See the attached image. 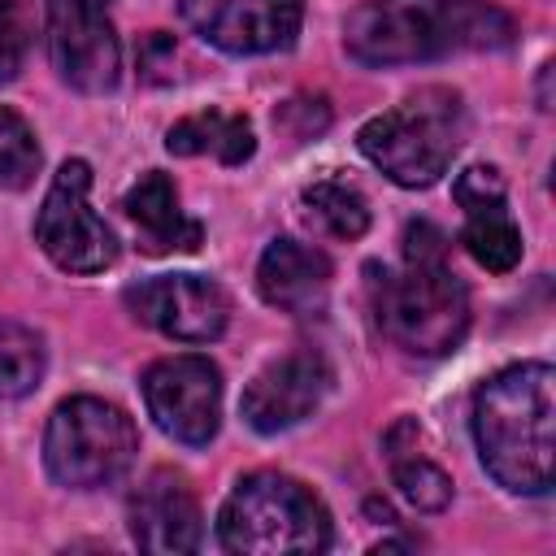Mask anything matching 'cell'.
I'll return each mask as SVG.
<instances>
[{
	"label": "cell",
	"instance_id": "obj_1",
	"mask_svg": "<svg viewBox=\"0 0 556 556\" xmlns=\"http://www.w3.org/2000/svg\"><path fill=\"white\" fill-rule=\"evenodd\" d=\"M517 22L491 0H361L343 17V48L356 65H426L460 52H500Z\"/></svg>",
	"mask_w": 556,
	"mask_h": 556
},
{
	"label": "cell",
	"instance_id": "obj_2",
	"mask_svg": "<svg viewBox=\"0 0 556 556\" xmlns=\"http://www.w3.org/2000/svg\"><path fill=\"white\" fill-rule=\"evenodd\" d=\"M369 304L378 330L408 356H447L469 330V287L447 261V235L434 222L404 226L400 269L369 265Z\"/></svg>",
	"mask_w": 556,
	"mask_h": 556
},
{
	"label": "cell",
	"instance_id": "obj_3",
	"mask_svg": "<svg viewBox=\"0 0 556 556\" xmlns=\"http://www.w3.org/2000/svg\"><path fill=\"white\" fill-rule=\"evenodd\" d=\"M469 430L482 469L513 495H543L556 478V374L521 361L473 391Z\"/></svg>",
	"mask_w": 556,
	"mask_h": 556
},
{
	"label": "cell",
	"instance_id": "obj_4",
	"mask_svg": "<svg viewBox=\"0 0 556 556\" xmlns=\"http://www.w3.org/2000/svg\"><path fill=\"white\" fill-rule=\"evenodd\" d=\"M469 135V109L456 87H417L395 109L369 117L356 130L361 156L382 169L395 187H434L456 161Z\"/></svg>",
	"mask_w": 556,
	"mask_h": 556
},
{
	"label": "cell",
	"instance_id": "obj_5",
	"mask_svg": "<svg viewBox=\"0 0 556 556\" xmlns=\"http://www.w3.org/2000/svg\"><path fill=\"white\" fill-rule=\"evenodd\" d=\"M217 543L235 556H295V552H326L334 543V526L326 504L291 473L256 469L243 473L222 513H217Z\"/></svg>",
	"mask_w": 556,
	"mask_h": 556
},
{
	"label": "cell",
	"instance_id": "obj_6",
	"mask_svg": "<svg viewBox=\"0 0 556 556\" xmlns=\"http://www.w3.org/2000/svg\"><path fill=\"white\" fill-rule=\"evenodd\" d=\"M139 456V430L113 400L70 395L52 408L43 430V465L52 482L70 491H96L117 482Z\"/></svg>",
	"mask_w": 556,
	"mask_h": 556
},
{
	"label": "cell",
	"instance_id": "obj_7",
	"mask_svg": "<svg viewBox=\"0 0 556 556\" xmlns=\"http://www.w3.org/2000/svg\"><path fill=\"white\" fill-rule=\"evenodd\" d=\"M91 165L83 156L61 161L43 204L35 213V243L65 274H104L117 261V235L91 208Z\"/></svg>",
	"mask_w": 556,
	"mask_h": 556
},
{
	"label": "cell",
	"instance_id": "obj_8",
	"mask_svg": "<svg viewBox=\"0 0 556 556\" xmlns=\"http://www.w3.org/2000/svg\"><path fill=\"white\" fill-rule=\"evenodd\" d=\"M148 417L161 434H169L182 447L213 443L222 426V369L200 352L161 356L139 378Z\"/></svg>",
	"mask_w": 556,
	"mask_h": 556
},
{
	"label": "cell",
	"instance_id": "obj_9",
	"mask_svg": "<svg viewBox=\"0 0 556 556\" xmlns=\"http://www.w3.org/2000/svg\"><path fill=\"white\" fill-rule=\"evenodd\" d=\"M109 4L113 0H43L52 70L83 96H104L122 78V43Z\"/></svg>",
	"mask_w": 556,
	"mask_h": 556
},
{
	"label": "cell",
	"instance_id": "obj_10",
	"mask_svg": "<svg viewBox=\"0 0 556 556\" xmlns=\"http://www.w3.org/2000/svg\"><path fill=\"white\" fill-rule=\"evenodd\" d=\"M122 304L139 326H152L174 343H213L230 321V295L204 274L139 278L122 291Z\"/></svg>",
	"mask_w": 556,
	"mask_h": 556
},
{
	"label": "cell",
	"instance_id": "obj_11",
	"mask_svg": "<svg viewBox=\"0 0 556 556\" xmlns=\"http://www.w3.org/2000/svg\"><path fill=\"white\" fill-rule=\"evenodd\" d=\"M178 17L226 56H269L300 39L304 0H178Z\"/></svg>",
	"mask_w": 556,
	"mask_h": 556
},
{
	"label": "cell",
	"instance_id": "obj_12",
	"mask_svg": "<svg viewBox=\"0 0 556 556\" xmlns=\"http://www.w3.org/2000/svg\"><path fill=\"white\" fill-rule=\"evenodd\" d=\"M330 365L321 352L313 348H295L278 361H269L248 387H243V400H239V413L243 421L256 430V434H282L291 426H300L304 417H313L330 391Z\"/></svg>",
	"mask_w": 556,
	"mask_h": 556
},
{
	"label": "cell",
	"instance_id": "obj_13",
	"mask_svg": "<svg viewBox=\"0 0 556 556\" xmlns=\"http://www.w3.org/2000/svg\"><path fill=\"white\" fill-rule=\"evenodd\" d=\"M465 226H460V243L465 252L491 269V274H508L521 265V230L508 213V195H504V178L495 165H469L456 187H452Z\"/></svg>",
	"mask_w": 556,
	"mask_h": 556
},
{
	"label": "cell",
	"instance_id": "obj_14",
	"mask_svg": "<svg viewBox=\"0 0 556 556\" xmlns=\"http://www.w3.org/2000/svg\"><path fill=\"white\" fill-rule=\"evenodd\" d=\"M130 539L143 552H200L204 543V513L191 491V482L178 469H152L130 504Z\"/></svg>",
	"mask_w": 556,
	"mask_h": 556
},
{
	"label": "cell",
	"instance_id": "obj_15",
	"mask_svg": "<svg viewBox=\"0 0 556 556\" xmlns=\"http://www.w3.org/2000/svg\"><path fill=\"white\" fill-rule=\"evenodd\" d=\"M330 278H334L330 256L321 248H313V243L291 239V235L269 239V248L256 261V291H261V300L269 308H278V313H287V317H300V321L326 313Z\"/></svg>",
	"mask_w": 556,
	"mask_h": 556
},
{
	"label": "cell",
	"instance_id": "obj_16",
	"mask_svg": "<svg viewBox=\"0 0 556 556\" xmlns=\"http://www.w3.org/2000/svg\"><path fill=\"white\" fill-rule=\"evenodd\" d=\"M122 213L135 222L139 252H148V256L195 252L204 243V226L182 213L178 187L161 169H148V174L135 178V187L122 195Z\"/></svg>",
	"mask_w": 556,
	"mask_h": 556
},
{
	"label": "cell",
	"instance_id": "obj_17",
	"mask_svg": "<svg viewBox=\"0 0 556 556\" xmlns=\"http://www.w3.org/2000/svg\"><path fill=\"white\" fill-rule=\"evenodd\" d=\"M421 443V426L413 417H400L382 447H387V465H391V482L400 486V495L417 508V513H443L452 504V478L417 447Z\"/></svg>",
	"mask_w": 556,
	"mask_h": 556
},
{
	"label": "cell",
	"instance_id": "obj_18",
	"mask_svg": "<svg viewBox=\"0 0 556 556\" xmlns=\"http://www.w3.org/2000/svg\"><path fill=\"white\" fill-rule=\"evenodd\" d=\"M165 148L174 156H213L222 165H243L256 152L252 122L243 113H191L165 130Z\"/></svg>",
	"mask_w": 556,
	"mask_h": 556
},
{
	"label": "cell",
	"instance_id": "obj_19",
	"mask_svg": "<svg viewBox=\"0 0 556 556\" xmlns=\"http://www.w3.org/2000/svg\"><path fill=\"white\" fill-rule=\"evenodd\" d=\"M48 348L43 334L26 321L0 317V400H22L43 382Z\"/></svg>",
	"mask_w": 556,
	"mask_h": 556
},
{
	"label": "cell",
	"instance_id": "obj_20",
	"mask_svg": "<svg viewBox=\"0 0 556 556\" xmlns=\"http://www.w3.org/2000/svg\"><path fill=\"white\" fill-rule=\"evenodd\" d=\"M304 213L334 239H361L369 230V204L365 195L343 178H317L304 187Z\"/></svg>",
	"mask_w": 556,
	"mask_h": 556
},
{
	"label": "cell",
	"instance_id": "obj_21",
	"mask_svg": "<svg viewBox=\"0 0 556 556\" xmlns=\"http://www.w3.org/2000/svg\"><path fill=\"white\" fill-rule=\"evenodd\" d=\"M39 161H43V152L35 143L30 122L17 109L0 104V187H9V191L30 187L39 174Z\"/></svg>",
	"mask_w": 556,
	"mask_h": 556
},
{
	"label": "cell",
	"instance_id": "obj_22",
	"mask_svg": "<svg viewBox=\"0 0 556 556\" xmlns=\"http://www.w3.org/2000/svg\"><path fill=\"white\" fill-rule=\"evenodd\" d=\"M30 13L22 0H0V83H13L30 52Z\"/></svg>",
	"mask_w": 556,
	"mask_h": 556
},
{
	"label": "cell",
	"instance_id": "obj_23",
	"mask_svg": "<svg viewBox=\"0 0 556 556\" xmlns=\"http://www.w3.org/2000/svg\"><path fill=\"white\" fill-rule=\"evenodd\" d=\"M547 78H552V61L539 65V109H552V96H547Z\"/></svg>",
	"mask_w": 556,
	"mask_h": 556
}]
</instances>
